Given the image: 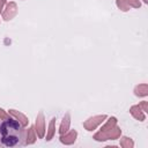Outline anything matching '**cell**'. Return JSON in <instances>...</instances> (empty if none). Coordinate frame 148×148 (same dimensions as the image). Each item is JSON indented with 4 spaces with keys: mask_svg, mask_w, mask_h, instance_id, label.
<instances>
[{
    "mask_svg": "<svg viewBox=\"0 0 148 148\" xmlns=\"http://www.w3.org/2000/svg\"><path fill=\"white\" fill-rule=\"evenodd\" d=\"M23 126L10 116L0 119V146L16 147L25 143Z\"/></svg>",
    "mask_w": 148,
    "mask_h": 148,
    "instance_id": "cell-1",
    "label": "cell"
},
{
    "mask_svg": "<svg viewBox=\"0 0 148 148\" xmlns=\"http://www.w3.org/2000/svg\"><path fill=\"white\" fill-rule=\"evenodd\" d=\"M121 135L120 127L117 126V118L111 117L106 120V123L101 127V130L94 134V139L96 141H105V140H116Z\"/></svg>",
    "mask_w": 148,
    "mask_h": 148,
    "instance_id": "cell-2",
    "label": "cell"
},
{
    "mask_svg": "<svg viewBox=\"0 0 148 148\" xmlns=\"http://www.w3.org/2000/svg\"><path fill=\"white\" fill-rule=\"evenodd\" d=\"M106 119V114H98V116H94L90 117L89 119H87L83 123V127L87 131H94L96 127H98L104 120Z\"/></svg>",
    "mask_w": 148,
    "mask_h": 148,
    "instance_id": "cell-3",
    "label": "cell"
},
{
    "mask_svg": "<svg viewBox=\"0 0 148 148\" xmlns=\"http://www.w3.org/2000/svg\"><path fill=\"white\" fill-rule=\"evenodd\" d=\"M116 5L121 12H127L131 8L141 7V2L139 0H116Z\"/></svg>",
    "mask_w": 148,
    "mask_h": 148,
    "instance_id": "cell-4",
    "label": "cell"
},
{
    "mask_svg": "<svg viewBox=\"0 0 148 148\" xmlns=\"http://www.w3.org/2000/svg\"><path fill=\"white\" fill-rule=\"evenodd\" d=\"M1 14H2V18L5 21H10L12 18H14L15 15L17 14V6H16V3L14 1H10L9 3H7L5 9H2Z\"/></svg>",
    "mask_w": 148,
    "mask_h": 148,
    "instance_id": "cell-5",
    "label": "cell"
},
{
    "mask_svg": "<svg viewBox=\"0 0 148 148\" xmlns=\"http://www.w3.org/2000/svg\"><path fill=\"white\" fill-rule=\"evenodd\" d=\"M35 131H36L39 139L44 138V134H45V118H44L43 112H39L37 114L36 123H35Z\"/></svg>",
    "mask_w": 148,
    "mask_h": 148,
    "instance_id": "cell-6",
    "label": "cell"
},
{
    "mask_svg": "<svg viewBox=\"0 0 148 148\" xmlns=\"http://www.w3.org/2000/svg\"><path fill=\"white\" fill-rule=\"evenodd\" d=\"M76 138H77V132L75 130H71L64 134H60V142L64 145H73L76 141Z\"/></svg>",
    "mask_w": 148,
    "mask_h": 148,
    "instance_id": "cell-7",
    "label": "cell"
},
{
    "mask_svg": "<svg viewBox=\"0 0 148 148\" xmlns=\"http://www.w3.org/2000/svg\"><path fill=\"white\" fill-rule=\"evenodd\" d=\"M8 113H9L13 118H15L23 127H25V126L29 124L28 117H27L25 114H23L22 112H20V111H16V110H14V109H10V110H8Z\"/></svg>",
    "mask_w": 148,
    "mask_h": 148,
    "instance_id": "cell-8",
    "label": "cell"
},
{
    "mask_svg": "<svg viewBox=\"0 0 148 148\" xmlns=\"http://www.w3.org/2000/svg\"><path fill=\"white\" fill-rule=\"evenodd\" d=\"M130 112H131V114H132L136 120H139V121H143V120L146 119V114H145V112L142 111V109L140 108L139 104L131 106Z\"/></svg>",
    "mask_w": 148,
    "mask_h": 148,
    "instance_id": "cell-9",
    "label": "cell"
},
{
    "mask_svg": "<svg viewBox=\"0 0 148 148\" xmlns=\"http://www.w3.org/2000/svg\"><path fill=\"white\" fill-rule=\"evenodd\" d=\"M69 126H71V114L69 113H66L61 120V124H60V127H59V133L60 134H64L66 133L68 130H69Z\"/></svg>",
    "mask_w": 148,
    "mask_h": 148,
    "instance_id": "cell-10",
    "label": "cell"
},
{
    "mask_svg": "<svg viewBox=\"0 0 148 148\" xmlns=\"http://www.w3.org/2000/svg\"><path fill=\"white\" fill-rule=\"evenodd\" d=\"M36 141V131L35 127H29L25 131V143L27 145H32Z\"/></svg>",
    "mask_w": 148,
    "mask_h": 148,
    "instance_id": "cell-11",
    "label": "cell"
},
{
    "mask_svg": "<svg viewBox=\"0 0 148 148\" xmlns=\"http://www.w3.org/2000/svg\"><path fill=\"white\" fill-rule=\"evenodd\" d=\"M134 94L139 97L147 96L148 95V84L147 83H141V84L136 86L135 89H134Z\"/></svg>",
    "mask_w": 148,
    "mask_h": 148,
    "instance_id": "cell-12",
    "label": "cell"
},
{
    "mask_svg": "<svg viewBox=\"0 0 148 148\" xmlns=\"http://www.w3.org/2000/svg\"><path fill=\"white\" fill-rule=\"evenodd\" d=\"M54 134H56V118H52L49 125L47 133H46V141H50Z\"/></svg>",
    "mask_w": 148,
    "mask_h": 148,
    "instance_id": "cell-13",
    "label": "cell"
},
{
    "mask_svg": "<svg viewBox=\"0 0 148 148\" xmlns=\"http://www.w3.org/2000/svg\"><path fill=\"white\" fill-rule=\"evenodd\" d=\"M120 146L123 148H133L134 147V142L132 139L127 138V136H123L120 139Z\"/></svg>",
    "mask_w": 148,
    "mask_h": 148,
    "instance_id": "cell-14",
    "label": "cell"
},
{
    "mask_svg": "<svg viewBox=\"0 0 148 148\" xmlns=\"http://www.w3.org/2000/svg\"><path fill=\"white\" fill-rule=\"evenodd\" d=\"M139 105H140V108L142 109V111H143L145 113H146V112H148V103H147L146 101H142Z\"/></svg>",
    "mask_w": 148,
    "mask_h": 148,
    "instance_id": "cell-15",
    "label": "cell"
},
{
    "mask_svg": "<svg viewBox=\"0 0 148 148\" xmlns=\"http://www.w3.org/2000/svg\"><path fill=\"white\" fill-rule=\"evenodd\" d=\"M7 117H9V113L6 112L3 109H0V119L1 118H7Z\"/></svg>",
    "mask_w": 148,
    "mask_h": 148,
    "instance_id": "cell-16",
    "label": "cell"
},
{
    "mask_svg": "<svg viewBox=\"0 0 148 148\" xmlns=\"http://www.w3.org/2000/svg\"><path fill=\"white\" fill-rule=\"evenodd\" d=\"M5 3H6V0H0V13L2 12V9H3V6H5Z\"/></svg>",
    "mask_w": 148,
    "mask_h": 148,
    "instance_id": "cell-17",
    "label": "cell"
},
{
    "mask_svg": "<svg viewBox=\"0 0 148 148\" xmlns=\"http://www.w3.org/2000/svg\"><path fill=\"white\" fill-rule=\"evenodd\" d=\"M143 2H146V3H147V2H148V0H143Z\"/></svg>",
    "mask_w": 148,
    "mask_h": 148,
    "instance_id": "cell-18",
    "label": "cell"
}]
</instances>
